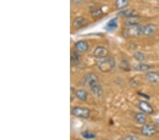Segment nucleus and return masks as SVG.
Masks as SVG:
<instances>
[{
	"label": "nucleus",
	"mask_w": 159,
	"mask_h": 140,
	"mask_svg": "<svg viewBox=\"0 0 159 140\" xmlns=\"http://www.w3.org/2000/svg\"><path fill=\"white\" fill-rule=\"evenodd\" d=\"M157 123H158V124H159V120H157Z\"/></svg>",
	"instance_id": "27"
},
{
	"label": "nucleus",
	"mask_w": 159,
	"mask_h": 140,
	"mask_svg": "<svg viewBox=\"0 0 159 140\" xmlns=\"http://www.w3.org/2000/svg\"><path fill=\"white\" fill-rule=\"evenodd\" d=\"M102 14V11L100 9L93 10V11L91 12V15L94 17H99L101 16Z\"/></svg>",
	"instance_id": "23"
},
{
	"label": "nucleus",
	"mask_w": 159,
	"mask_h": 140,
	"mask_svg": "<svg viewBox=\"0 0 159 140\" xmlns=\"http://www.w3.org/2000/svg\"><path fill=\"white\" fill-rule=\"evenodd\" d=\"M72 2L74 4H81L82 2H84V0H71Z\"/></svg>",
	"instance_id": "25"
},
{
	"label": "nucleus",
	"mask_w": 159,
	"mask_h": 140,
	"mask_svg": "<svg viewBox=\"0 0 159 140\" xmlns=\"http://www.w3.org/2000/svg\"><path fill=\"white\" fill-rule=\"evenodd\" d=\"M93 54L94 57L97 59H101V58L107 57V54H108V50L103 46H98L95 48Z\"/></svg>",
	"instance_id": "6"
},
{
	"label": "nucleus",
	"mask_w": 159,
	"mask_h": 140,
	"mask_svg": "<svg viewBox=\"0 0 159 140\" xmlns=\"http://www.w3.org/2000/svg\"><path fill=\"white\" fill-rule=\"evenodd\" d=\"M120 140H140V139L138 137H136L134 135H129Z\"/></svg>",
	"instance_id": "24"
},
{
	"label": "nucleus",
	"mask_w": 159,
	"mask_h": 140,
	"mask_svg": "<svg viewBox=\"0 0 159 140\" xmlns=\"http://www.w3.org/2000/svg\"><path fill=\"white\" fill-rule=\"evenodd\" d=\"M71 114L74 116L81 118H88L91 115V111L88 108L81 106H75L71 109Z\"/></svg>",
	"instance_id": "3"
},
{
	"label": "nucleus",
	"mask_w": 159,
	"mask_h": 140,
	"mask_svg": "<svg viewBox=\"0 0 159 140\" xmlns=\"http://www.w3.org/2000/svg\"><path fill=\"white\" fill-rule=\"evenodd\" d=\"M76 96L80 101H85L88 97V93L84 89H79L76 91Z\"/></svg>",
	"instance_id": "15"
},
{
	"label": "nucleus",
	"mask_w": 159,
	"mask_h": 140,
	"mask_svg": "<svg viewBox=\"0 0 159 140\" xmlns=\"http://www.w3.org/2000/svg\"><path fill=\"white\" fill-rule=\"evenodd\" d=\"M129 4V0H116L115 1V7L118 9H123L127 7Z\"/></svg>",
	"instance_id": "19"
},
{
	"label": "nucleus",
	"mask_w": 159,
	"mask_h": 140,
	"mask_svg": "<svg viewBox=\"0 0 159 140\" xmlns=\"http://www.w3.org/2000/svg\"><path fill=\"white\" fill-rule=\"evenodd\" d=\"M147 80L150 83L158 84L159 83V74L156 72H148L146 75Z\"/></svg>",
	"instance_id": "11"
},
{
	"label": "nucleus",
	"mask_w": 159,
	"mask_h": 140,
	"mask_svg": "<svg viewBox=\"0 0 159 140\" xmlns=\"http://www.w3.org/2000/svg\"><path fill=\"white\" fill-rule=\"evenodd\" d=\"M75 93V90L71 87V101H73V93Z\"/></svg>",
	"instance_id": "26"
},
{
	"label": "nucleus",
	"mask_w": 159,
	"mask_h": 140,
	"mask_svg": "<svg viewBox=\"0 0 159 140\" xmlns=\"http://www.w3.org/2000/svg\"><path fill=\"white\" fill-rule=\"evenodd\" d=\"M133 68H134V70L136 71H139V72H145V71L149 70L151 67L149 65H147V64L139 63L134 65Z\"/></svg>",
	"instance_id": "16"
},
{
	"label": "nucleus",
	"mask_w": 159,
	"mask_h": 140,
	"mask_svg": "<svg viewBox=\"0 0 159 140\" xmlns=\"http://www.w3.org/2000/svg\"><path fill=\"white\" fill-rule=\"evenodd\" d=\"M81 57L77 51H73L71 53V62L72 65H78L81 62Z\"/></svg>",
	"instance_id": "14"
},
{
	"label": "nucleus",
	"mask_w": 159,
	"mask_h": 140,
	"mask_svg": "<svg viewBox=\"0 0 159 140\" xmlns=\"http://www.w3.org/2000/svg\"><path fill=\"white\" fill-rule=\"evenodd\" d=\"M106 140H107V139H106Z\"/></svg>",
	"instance_id": "28"
},
{
	"label": "nucleus",
	"mask_w": 159,
	"mask_h": 140,
	"mask_svg": "<svg viewBox=\"0 0 159 140\" xmlns=\"http://www.w3.org/2000/svg\"><path fill=\"white\" fill-rule=\"evenodd\" d=\"M143 26L140 24L132 26H128L127 29L125 30V35L128 37H137L143 34Z\"/></svg>",
	"instance_id": "4"
},
{
	"label": "nucleus",
	"mask_w": 159,
	"mask_h": 140,
	"mask_svg": "<svg viewBox=\"0 0 159 140\" xmlns=\"http://www.w3.org/2000/svg\"><path fill=\"white\" fill-rule=\"evenodd\" d=\"M89 43L85 40H79L75 43V49L78 52L83 53L89 50Z\"/></svg>",
	"instance_id": "8"
},
{
	"label": "nucleus",
	"mask_w": 159,
	"mask_h": 140,
	"mask_svg": "<svg viewBox=\"0 0 159 140\" xmlns=\"http://www.w3.org/2000/svg\"><path fill=\"white\" fill-rule=\"evenodd\" d=\"M138 107H139V108L143 113L146 114H152L153 113V111H154L153 107L151 106L148 102L144 101H140L139 104H138Z\"/></svg>",
	"instance_id": "7"
},
{
	"label": "nucleus",
	"mask_w": 159,
	"mask_h": 140,
	"mask_svg": "<svg viewBox=\"0 0 159 140\" xmlns=\"http://www.w3.org/2000/svg\"><path fill=\"white\" fill-rule=\"evenodd\" d=\"M97 66L101 72L107 73L114 70L116 66V62L113 57H106L98 60Z\"/></svg>",
	"instance_id": "2"
},
{
	"label": "nucleus",
	"mask_w": 159,
	"mask_h": 140,
	"mask_svg": "<svg viewBox=\"0 0 159 140\" xmlns=\"http://www.w3.org/2000/svg\"><path fill=\"white\" fill-rule=\"evenodd\" d=\"M118 27V21L117 18H112L107 23L106 29L107 31H114Z\"/></svg>",
	"instance_id": "10"
},
{
	"label": "nucleus",
	"mask_w": 159,
	"mask_h": 140,
	"mask_svg": "<svg viewBox=\"0 0 159 140\" xmlns=\"http://www.w3.org/2000/svg\"><path fill=\"white\" fill-rule=\"evenodd\" d=\"M86 23L87 20L85 18L82 16H79L74 20L73 26L74 28H76V29H79V28H81V26H83V25L86 24Z\"/></svg>",
	"instance_id": "13"
},
{
	"label": "nucleus",
	"mask_w": 159,
	"mask_h": 140,
	"mask_svg": "<svg viewBox=\"0 0 159 140\" xmlns=\"http://www.w3.org/2000/svg\"><path fill=\"white\" fill-rule=\"evenodd\" d=\"M119 15L123 17H127V18H129V17H132V16H136L135 12L134 10H132V9H124L122 10V11H120L119 13Z\"/></svg>",
	"instance_id": "18"
},
{
	"label": "nucleus",
	"mask_w": 159,
	"mask_h": 140,
	"mask_svg": "<svg viewBox=\"0 0 159 140\" xmlns=\"http://www.w3.org/2000/svg\"><path fill=\"white\" fill-rule=\"evenodd\" d=\"M84 83L89 86L90 90L95 96L98 98L101 97L102 95V88L96 75H94L93 73L88 74L84 76Z\"/></svg>",
	"instance_id": "1"
},
{
	"label": "nucleus",
	"mask_w": 159,
	"mask_h": 140,
	"mask_svg": "<svg viewBox=\"0 0 159 140\" xmlns=\"http://www.w3.org/2000/svg\"><path fill=\"white\" fill-rule=\"evenodd\" d=\"M120 67H121L123 70L126 71L129 70V64L127 60H122L120 65Z\"/></svg>",
	"instance_id": "22"
},
{
	"label": "nucleus",
	"mask_w": 159,
	"mask_h": 140,
	"mask_svg": "<svg viewBox=\"0 0 159 140\" xmlns=\"http://www.w3.org/2000/svg\"><path fill=\"white\" fill-rule=\"evenodd\" d=\"M134 57L139 62H142V61L145 60V55L141 52H136L134 54Z\"/></svg>",
	"instance_id": "21"
},
{
	"label": "nucleus",
	"mask_w": 159,
	"mask_h": 140,
	"mask_svg": "<svg viewBox=\"0 0 159 140\" xmlns=\"http://www.w3.org/2000/svg\"><path fill=\"white\" fill-rule=\"evenodd\" d=\"M140 24V18L136 15V16L127 18L126 21H125V24L127 26H132V25H136Z\"/></svg>",
	"instance_id": "12"
},
{
	"label": "nucleus",
	"mask_w": 159,
	"mask_h": 140,
	"mask_svg": "<svg viewBox=\"0 0 159 140\" xmlns=\"http://www.w3.org/2000/svg\"><path fill=\"white\" fill-rule=\"evenodd\" d=\"M157 132L156 127L151 124H144L141 129V132L146 137H152Z\"/></svg>",
	"instance_id": "5"
},
{
	"label": "nucleus",
	"mask_w": 159,
	"mask_h": 140,
	"mask_svg": "<svg viewBox=\"0 0 159 140\" xmlns=\"http://www.w3.org/2000/svg\"><path fill=\"white\" fill-rule=\"evenodd\" d=\"M82 137L86 139H93L96 137V134H94L93 132L89 131H84L81 133Z\"/></svg>",
	"instance_id": "20"
},
{
	"label": "nucleus",
	"mask_w": 159,
	"mask_h": 140,
	"mask_svg": "<svg viewBox=\"0 0 159 140\" xmlns=\"http://www.w3.org/2000/svg\"><path fill=\"white\" fill-rule=\"evenodd\" d=\"M156 30V25L153 24H148L143 26V34L146 36H150L153 35Z\"/></svg>",
	"instance_id": "9"
},
{
	"label": "nucleus",
	"mask_w": 159,
	"mask_h": 140,
	"mask_svg": "<svg viewBox=\"0 0 159 140\" xmlns=\"http://www.w3.org/2000/svg\"><path fill=\"white\" fill-rule=\"evenodd\" d=\"M136 121L140 124H144L147 122V117L143 113H138L135 115Z\"/></svg>",
	"instance_id": "17"
}]
</instances>
